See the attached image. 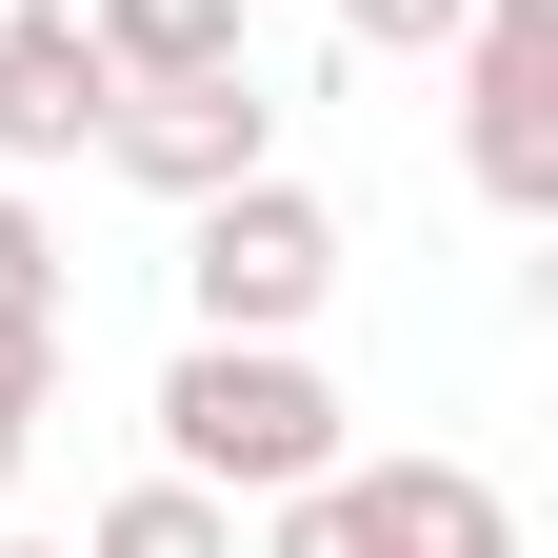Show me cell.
<instances>
[{"instance_id": "3", "label": "cell", "mask_w": 558, "mask_h": 558, "mask_svg": "<svg viewBox=\"0 0 558 558\" xmlns=\"http://www.w3.org/2000/svg\"><path fill=\"white\" fill-rule=\"evenodd\" d=\"M459 160L499 220H558V0H478L459 21Z\"/></svg>"}, {"instance_id": "8", "label": "cell", "mask_w": 558, "mask_h": 558, "mask_svg": "<svg viewBox=\"0 0 558 558\" xmlns=\"http://www.w3.org/2000/svg\"><path fill=\"white\" fill-rule=\"evenodd\" d=\"M81 558H240V499H199V478L160 459L140 499H100V538H81Z\"/></svg>"}, {"instance_id": "7", "label": "cell", "mask_w": 558, "mask_h": 558, "mask_svg": "<svg viewBox=\"0 0 558 558\" xmlns=\"http://www.w3.org/2000/svg\"><path fill=\"white\" fill-rule=\"evenodd\" d=\"M81 40H100V81H199V60H259L240 0H81Z\"/></svg>"}, {"instance_id": "11", "label": "cell", "mask_w": 558, "mask_h": 558, "mask_svg": "<svg viewBox=\"0 0 558 558\" xmlns=\"http://www.w3.org/2000/svg\"><path fill=\"white\" fill-rule=\"evenodd\" d=\"M459 21H478V0H339V40H360V60H439Z\"/></svg>"}, {"instance_id": "6", "label": "cell", "mask_w": 558, "mask_h": 558, "mask_svg": "<svg viewBox=\"0 0 558 558\" xmlns=\"http://www.w3.org/2000/svg\"><path fill=\"white\" fill-rule=\"evenodd\" d=\"M100 100H120V81H100V40H81V21L21 40V60H0V160H21V180H40V160H81Z\"/></svg>"}, {"instance_id": "5", "label": "cell", "mask_w": 558, "mask_h": 558, "mask_svg": "<svg viewBox=\"0 0 558 558\" xmlns=\"http://www.w3.org/2000/svg\"><path fill=\"white\" fill-rule=\"evenodd\" d=\"M339 478H360L379 558H519V519H499V478H478V459H339Z\"/></svg>"}, {"instance_id": "13", "label": "cell", "mask_w": 558, "mask_h": 558, "mask_svg": "<svg viewBox=\"0 0 558 558\" xmlns=\"http://www.w3.org/2000/svg\"><path fill=\"white\" fill-rule=\"evenodd\" d=\"M60 21H81V0H0V60H21V40H60Z\"/></svg>"}, {"instance_id": "2", "label": "cell", "mask_w": 558, "mask_h": 558, "mask_svg": "<svg viewBox=\"0 0 558 558\" xmlns=\"http://www.w3.org/2000/svg\"><path fill=\"white\" fill-rule=\"evenodd\" d=\"M180 220H199V259H180L199 339H300V319L339 300V220H319L279 160H259V180H220V199H180Z\"/></svg>"}, {"instance_id": "9", "label": "cell", "mask_w": 558, "mask_h": 558, "mask_svg": "<svg viewBox=\"0 0 558 558\" xmlns=\"http://www.w3.org/2000/svg\"><path fill=\"white\" fill-rule=\"evenodd\" d=\"M259 558H379L360 478H279V499H259Z\"/></svg>"}, {"instance_id": "1", "label": "cell", "mask_w": 558, "mask_h": 558, "mask_svg": "<svg viewBox=\"0 0 558 558\" xmlns=\"http://www.w3.org/2000/svg\"><path fill=\"white\" fill-rule=\"evenodd\" d=\"M160 459L199 499H279V478H339V379L300 339H180L160 379Z\"/></svg>"}, {"instance_id": "4", "label": "cell", "mask_w": 558, "mask_h": 558, "mask_svg": "<svg viewBox=\"0 0 558 558\" xmlns=\"http://www.w3.org/2000/svg\"><path fill=\"white\" fill-rule=\"evenodd\" d=\"M100 160H120L140 199H220V180H259V160H279V100H259V60L120 81V100H100Z\"/></svg>"}, {"instance_id": "12", "label": "cell", "mask_w": 558, "mask_h": 558, "mask_svg": "<svg viewBox=\"0 0 558 558\" xmlns=\"http://www.w3.org/2000/svg\"><path fill=\"white\" fill-rule=\"evenodd\" d=\"M40 399H60V339H0V478L40 459Z\"/></svg>"}, {"instance_id": "10", "label": "cell", "mask_w": 558, "mask_h": 558, "mask_svg": "<svg viewBox=\"0 0 558 558\" xmlns=\"http://www.w3.org/2000/svg\"><path fill=\"white\" fill-rule=\"evenodd\" d=\"M0 339H60V240H40V199H0Z\"/></svg>"}]
</instances>
